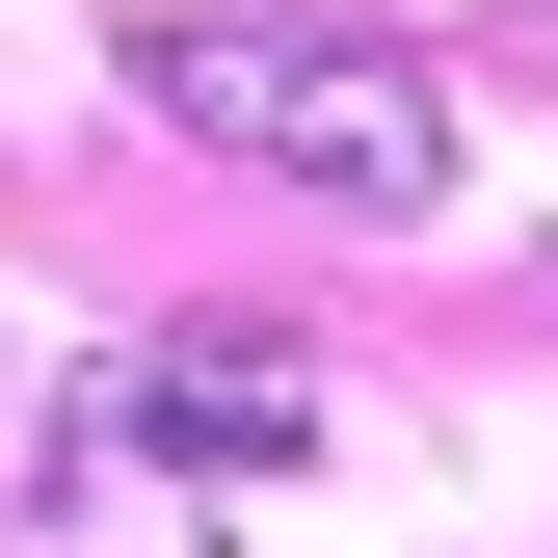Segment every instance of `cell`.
<instances>
[{"instance_id": "1", "label": "cell", "mask_w": 558, "mask_h": 558, "mask_svg": "<svg viewBox=\"0 0 558 558\" xmlns=\"http://www.w3.org/2000/svg\"><path fill=\"white\" fill-rule=\"evenodd\" d=\"M319 452V373L293 345H133V373L53 399V558H214L240 478Z\"/></svg>"}, {"instance_id": "2", "label": "cell", "mask_w": 558, "mask_h": 558, "mask_svg": "<svg viewBox=\"0 0 558 558\" xmlns=\"http://www.w3.org/2000/svg\"><path fill=\"white\" fill-rule=\"evenodd\" d=\"M133 81H160V133L319 186V214H426L452 186V107L399 81V53H345V27H133Z\"/></svg>"}]
</instances>
